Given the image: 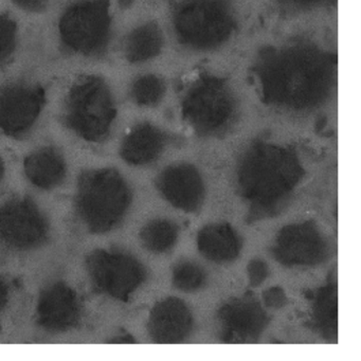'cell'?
I'll use <instances>...</instances> for the list:
<instances>
[{
	"mask_svg": "<svg viewBox=\"0 0 361 361\" xmlns=\"http://www.w3.org/2000/svg\"><path fill=\"white\" fill-rule=\"evenodd\" d=\"M113 97L100 78L87 77L71 87L65 103V122L81 138L103 140L115 118Z\"/></svg>",
	"mask_w": 361,
	"mask_h": 361,
	"instance_id": "1",
	"label": "cell"
},
{
	"mask_svg": "<svg viewBox=\"0 0 361 361\" xmlns=\"http://www.w3.org/2000/svg\"><path fill=\"white\" fill-rule=\"evenodd\" d=\"M128 193L122 179L111 170L84 173L78 183V213L94 232H103L115 225L126 208Z\"/></svg>",
	"mask_w": 361,
	"mask_h": 361,
	"instance_id": "2",
	"label": "cell"
},
{
	"mask_svg": "<svg viewBox=\"0 0 361 361\" xmlns=\"http://www.w3.org/2000/svg\"><path fill=\"white\" fill-rule=\"evenodd\" d=\"M109 29L106 0L80 1L67 10L60 23L63 44L84 56H96L104 50Z\"/></svg>",
	"mask_w": 361,
	"mask_h": 361,
	"instance_id": "3",
	"label": "cell"
},
{
	"mask_svg": "<svg viewBox=\"0 0 361 361\" xmlns=\"http://www.w3.org/2000/svg\"><path fill=\"white\" fill-rule=\"evenodd\" d=\"M45 217L27 198L0 207V242L10 248L26 250L39 246L47 236Z\"/></svg>",
	"mask_w": 361,
	"mask_h": 361,
	"instance_id": "4",
	"label": "cell"
},
{
	"mask_svg": "<svg viewBox=\"0 0 361 361\" xmlns=\"http://www.w3.org/2000/svg\"><path fill=\"white\" fill-rule=\"evenodd\" d=\"M45 104V90L37 85L11 83L0 88V130L20 137L32 128Z\"/></svg>",
	"mask_w": 361,
	"mask_h": 361,
	"instance_id": "5",
	"label": "cell"
},
{
	"mask_svg": "<svg viewBox=\"0 0 361 361\" xmlns=\"http://www.w3.org/2000/svg\"><path fill=\"white\" fill-rule=\"evenodd\" d=\"M80 316L77 293L62 283L52 285L43 291L37 306L39 323L54 331L71 329Z\"/></svg>",
	"mask_w": 361,
	"mask_h": 361,
	"instance_id": "6",
	"label": "cell"
},
{
	"mask_svg": "<svg viewBox=\"0 0 361 361\" xmlns=\"http://www.w3.org/2000/svg\"><path fill=\"white\" fill-rule=\"evenodd\" d=\"M88 274L97 289L102 293L121 297L132 284L133 270L130 261L121 255L107 251H94L88 257Z\"/></svg>",
	"mask_w": 361,
	"mask_h": 361,
	"instance_id": "7",
	"label": "cell"
},
{
	"mask_svg": "<svg viewBox=\"0 0 361 361\" xmlns=\"http://www.w3.org/2000/svg\"><path fill=\"white\" fill-rule=\"evenodd\" d=\"M25 172L33 185L41 189H52L64 180L66 166L59 152L45 147L26 158Z\"/></svg>",
	"mask_w": 361,
	"mask_h": 361,
	"instance_id": "8",
	"label": "cell"
},
{
	"mask_svg": "<svg viewBox=\"0 0 361 361\" xmlns=\"http://www.w3.org/2000/svg\"><path fill=\"white\" fill-rule=\"evenodd\" d=\"M16 46V24L7 16H0V66L11 58Z\"/></svg>",
	"mask_w": 361,
	"mask_h": 361,
	"instance_id": "9",
	"label": "cell"
},
{
	"mask_svg": "<svg viewBox=\"0 0 361 361\" xmlns=\"http://www.w3.org/2000/svg\"><path fill=\"white\" fill-rule=\"evenodd\" d=\"M16 5L29 11H39L45 8L48 0H13Z\"/></svg>",
	"mask_w": 361,
	"mask_h": 361,
	"instance_id": "10",
	"label": "cell"
},
{
	"mask_svg": "<svg viewBox=\"0 0 361 361\" xmlns=\"http://www.w3.org/2000/svg\"><path fill=\"white\" fill-rule=\"evenodd\" d=\"M8 300V289L4 283L3 279L0 278V310L6 305Z\"/></svg>",
	"mask_w": 361,
	"mask_h": 361,
	"instance_id": "11",
	"label": "cell"
},
{
	"mask_svg": "<svg viewBox=\"0 0 361 361\" xmlns=\"http://www.w3.org/2000/svg\"><path fill=\"white\" fill-rule=\"evenodd\" d=\"M4 174H5V166H4L3 160L0 159V181L3 180Z\"/></svg>",
	"mask_w": 361,
	"mask_h": 361,
	"instance_id": "12",
	"label": "cell"
}]
</instances>
